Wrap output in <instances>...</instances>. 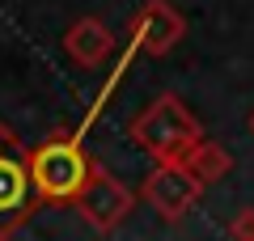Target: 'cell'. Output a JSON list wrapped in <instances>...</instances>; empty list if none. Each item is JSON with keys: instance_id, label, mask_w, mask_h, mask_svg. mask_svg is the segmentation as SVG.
Instances as JSON below:
<instances>
[{"instance_id": "6da1fadb", "label": "cell", "mask_w": 254, "mask_h": 241, "mask_svg": "<svg viewBox=\"0 0 254 241\" xmlns=\"http://www.w3.org/2000/svg\"><path fill=\"white\" fill-rule=\"evenodd\" d=\"M93 161L72 135H51L47 144H38L30 152V178L43 203H68L81 195V186L89 182Z\"/></svg>"}, {"instance_id": "7a4b0ae2", "label": "cell", "mask_w": 254, "mask_h": 241, "mask_svg": "<svg viewBox=\"0 0 254 241\" xmlns=\"http://www.w3.org/2000/svg\"><path fill=\"white\" fill-rule=\"evenodd\" d=\"M131 140L144 152H153L157 161H182L203 135H199V123L190 119V110L182 106L178 98L165 93V98H157L153 106L131 123Z\"/></svg>"}, {"instance_id": "3957f363", "label": "cell", "mask_w": 254, "mask_h": 241, "mask_svg": "<svg viewBox=\"0 0 254 241\" xmlns=\"http://www.w3.org/2000/svg\"><path fill=\"white\" fill-rule=\"evenodd\" d=\"M43 203L30 178V152L21 148V140L0 123V237L21 229L34 207Z\"/></svg>"}, {"instance_id": "277c9868", "label": "cell", "mask_w": 254, "mask_h": 241, "mask_svg": "<svg viewBox=\"0 0 254 241\" xmlns=\"http://www.w3.org/2000/svg\"><path fill=\"white\" fill-rule=\"evenodd\" d=\"M199 186H203V178L190 170V165H182V161H161V165L148 174V182H144V199L153 203L157 216L178 220V216L190 212V203L199 199Z\"/></svg>"}, {"instance_id": "5b68a950", "label": "cell", "mask_w": 254, "mask_h": 241, "mask_svg": "<svg viewBox=\"0 0 254 241\" xmlns=\"http://www.w3.org/2000/svg\"><path fill=\"white\" fill-rule=\"evenodd\" d=\"M72 203L98 233H110V229H119V224L127 220V212H131V190H127L119 178H110L106 170L93 165L89 182L81 186V195H76Z\"/></svg>"}, {"instance_id": "8992f818", "label": "cell", "mask_w": 254, "mask_h": 241, "mask_svg": "<svg viewBox=\"0 0 254 241\" xmlns=\"http://www.w3.org/2000/svg\"><path fill=\"white\" fill-rule=\"evenodd\" d=\"M182 30H187V21L178 17V9H170L165 0H148L136 17V43L148 55H165L182 38Z\"/></svg>"}, {"instance_id": "52a82bcc", "label": "cell", "mask_w": 254, "mask_h": 241, "mask_svg": "<svg viewBox=\"0 0 254 241\" xmlns=\"http://www.w3.org/2000/svg\"><path fill=\"white\" fill-rule=\"evenodd\" d=\"M110 47H115V38H110V30L102 26L98 17H81L68 34H64V51L72 55L81 68H93V63H102L110 55Z\"/></svg>"}, {"instance_id": "ba28073f", "label": "cell", "mask_w": 254, "mask_h": 241, "mask_svg": "<svg viewBox=\"0 0 254 241\" xmlns=\"http://www.w3.org/2000/svg\"><path fill=\"white\" fill-rule=\"evenodd\" d=\"M182 165H190V170L199 174L203 182H212V178H220V174L229 170V157L216 148V144H203V140H199L195 148L187 152V157H182Z\"/></svg>"}, {"instance_id": "9c48e42d", "label": "cell", "mask_w": 254, "mask_h": 241, "mask_svg": "<svg viewBox=\"0 0 254 241\" xmlns=\"http://www.w3.org/2000/svg\"><path fill=\"white\" fill-rule=\"evenodd\" d=\"M233 237H254V212H242V220L233 224Z\"/></svg>"}, {"instance_id": "30bf717a", "label": "cell", "mask_w": 254, "mask_h": 241, "mask_svg": "<svg viewBox=\"0 0 254 241\" xmlns=\"http://www.w3.org/2000/svg\"><path fill=\"white\" fill-rule=\"evenodd\" d=\"M250 127H254V119H250Z\"/></svg>"}]
</instances>
